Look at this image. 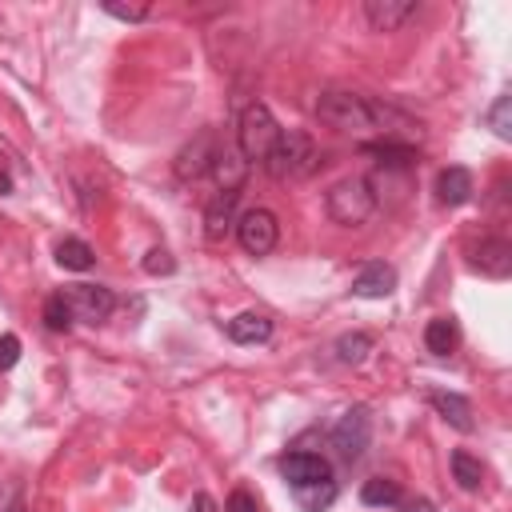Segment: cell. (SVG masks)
Instances as JSON below:
<instances>
[{
    "label": "cell",
    "mask_w": 512,
    "mask_h": 512,
    "mask_svg": "<svg viewBox=\"0 0 512 512\" xmlns=\"http://www.w3.org/2000/svg\"><path fill=\"white\" fill-rule=\"evenodd\" d=\"M0 192H8V176L4 172H0Z\"/></svg>",
    "instance_id": "obj_34"
},
{
    "label": "cell",
    "mask_w": 512,
    "mask_h": 512,
    "mask_svg": "<svg viewBox=\"0 0 512 512\" xmlns=\"http://www.w3.org/2000/svg\"><path fill=\"white\" fill-rule=\"evenodd\" d=\"M60 296H64L72 320H84V324H100V320H108L112 308H116L112 288H100V284H68Z\"/></svg>",
    "instance_id": "obj_6"
},
{
    "label": "cell",
    "mask_w": 512,
    "mask_h": 512,
    "mask_svg": "<svg viewBox=\"0 0 512 512\" xmlns=\"http://www.w3.org/2000/svg\"><path fill=\"white\" fill-rule=\"evenodd\" d=\"M472 192H476L472 172H468V168H460V164H452V168H444V172L436 176V196H440V204H448V208L468 204V200H472Z\"/></svg>",
    "instance_id": "obj_15"
},
{
    "label": "cell",
    "mask_w": 512,
    "mask_h": 512,
    "mask_svg": "<svg viewBox=\"0 0 512 512\" xmlns=\"http://www.w3.org/2000/svg\"><path fill=\"white\" fill-rule=\"evenodd\" d=\"M264 168H268L272 180H308V176L320 168V148L312 144L308 132L288 128V132H280V140H276V148L268 152Z\"/></svg>",
    "instance_id": "obj_1"
},
{
    "label": "cell",
    "mask_w": 512,
    "mask_h": 512,
    "mask_svg": "<svg viewBox=\"0 0 512 512\" xmlns=\"http://www.w3.org/2000/svg\"><path fill=\"white\" fill-rule=\"evenodd\" d=\"M236 200H240V192H216L208 200V208H204V236L212 244L228 240V232L236 228Z\"/></svg>",
    "instance_id": "obj_11"
},
{
    "label": "cell",
    "mask_w": 512,
    "mask_h": 512,
    "mask_svg": "<svg viewBox=\"0 0 512 512\" xmlns=\"http://www.w3.org/2000/svg\"><path fill=\"white\" fill-rule=\"evenodd\" d=\"M292 492H296V504H300L304 512H324V508H332V500H336V480L300 484V488H292Z\"/></svg>",
    "instance_id": "obj_20"
},
{
    "label": "cell",
    "mask_w": 512,
    "mask_h": 512,
    "mask_svg": "<svg viewBox=\"0 0 512 512\" xmlns=\"http://www.w3.org/2000/svg\"><path fill=\"white\" fill-rule=\"evenodd\" d=\"M216 132L212 128H204L196 140H188L184 148H180V156H176V176L180 180H196V176H204L208 168H212V156H216Z\"/></svg>",
    "instance_id": "obj_8"
},
{
    "label": "cell",
    "mask_w": 512,
    "mask_h": 512,
    "mask_svg": "<svg viewBox=\"0 0 512 512\" xmlns=\"http://www.w3.org/2000/svg\"><path fill=\"white\" fill-rule=\"evenodd\" d=\"M324 212L340 224V228H360L372 220L376 212V192H372V180L364 176H344L328 188L324 196Z\"/></svg>",
    "instance_id": "obj_2"
},
{
    "label": "cell",
    "mask_w": 512,
    "mask_h": 512,
    "mask_svg": "<svg viewBox=\"0 0 512 512\" xmlns=\"http://www.w3.org/2000/svg\"><path fill=\"white\" fill-rule=\"evenodd\" d=\"M424 344H428V352L448 356V352L460 344V328H456V320H452V316H436V320H428V328H424Z\"/></svg>",
    "instance_id": "obj_18"
},
{
    "label": "cell",
    "mask_w": 512,
    "mask_h": 512,
    "mask_svg": "<svg viewBox=\"0 0 512 512\" xmlns=\"http://www.w3.org/2000/svg\"><path fill=\"white\" fill-rule=\"evenodd\" d=\"M360 500L368 508H392V504H400V484L388 480V476H372V480H364Z\"/></svg>",
    "instance_id": "obj_21"
},
{
    "label": "cell",
    "mask_w": 512,
    "mask_h": 512,
    "mask_svg": "<svg viewBox=\"0 0 512 512\" xmlns=\"http://www.w3.org/2000/svg\"><path fill=\"white\" fill-rule=\"evenodd\" d=\"M208 172H212V180H216L220 192H240L244 180H248V160L240 156L236 144H220L216 156H212V168H208Z\"/></svg>",
    "instance_id": "obj_9"
},
{
    "label": "cell",
    "mask_w": 512,
    "mask_h": 512,
    "mask_svg": "<svg viewBox=\"0 0 512 512\" xmlns=\"http://www.w3.org/2000/svg\"><path fill=\"white\" fill-rule=\"evenodd\" d=\"M56 264H60V268H68V272H88V268L96 264V252H92L84 240L68 236V240H60V244H56Z\"/></svg>",
    "instance_id": "obj_19"
},
{
    "label": "cell",
    "mask_w": 512,
    "mask_h": 512,
    "mask_svg": "<svg viewBox=\"0 0 512 512\" xmlns=\"http://www.w3.org/2000/svg\"><path fill=\"white\" fill-rule=\"evenodd\" d=\"M400 512H436V504L432 500H404Z\"/></svg>",
    "instance_id": "obj_31"
},
{
    "label": "cell",
    "mask_w": 512,
    "mask_h": 512,
    "mask_svg": "<svg viewBox=\"0 0 512 512\" xmlns=\"http://www.w3.org/2000/svg\"><path fill=\"white\" fill-rule=\"evenodd\" d=\"M268 336H272V320L260 312H240L228 320V340L236 344H264Z\"/></svg>",
    "instance_id": "obj_16"
},
{
    "label": "cell",
    "mask_w": 512,
    "mask_h": 512,
    "mask_svg": "<svg viewBox=\"0 0 512 512\" xmlns=\"http://www.w3.org/2000/svg\"><path fill=\"white\" fill-rule=\"evenodd\" d=\"M4 512H24V500H20V496H12V504H8Z\"/></svg>",
    "instance_id": "obj_33"
},
{
    "label": "cell",
    "mask_w": 512,
    "mask_h": 512,
    "mask_svg": "<svg viewBox=\"0 0 512 512\" xmlns=\"http://www.w3.org/2000/svg\"><path fill=\"white\" fill-rule=\"evenodd\" d=\"M108 16H116V20H128V24H136V20H144L148 16V4H120V0H104L100 4Z\"/></svg>",
    "instance_id": "obj_27"
},
{
    "label": "cell",
    "mask_w": 512,
    "mask_h": 512,
    "mask_svg": "<svg viewBox=\"0 0 512 512\" xmlns=\"http://www.w3.org/2000/svg\"><path fill=\"white\" fill-rule=\"evenodd\" d=\"M316 116H320V124H328L336 132H356V136L372 132V100L356 96V92H344V88L320 92Z\"/></svg>",
    "instance_id": "obj_3"
},
{
    "label": "cell",
    "mask_w": 512,
    "mask_h": 512,
    "mask_svg": "<svg viewBox=\"0 0 512 512\" xmlns=\"http://www.w3.org/2000/svg\"><path fill=\"white\" fill-rule=\"evenodd\" d=\"M16 360H20V340H16L12 332H4V336H0V372H8Z\"/></svg>",
    "instance_id": "obj_29"
},
{
    "label": "cell",
    "mask_w": 512,
    "mask_h": 512,
    "mask_svg": "<svg viewBox=\"0 0 512 512\" xmlns=\"http://www.w3.org/2000/svg\"><path fill=\"white\" fill-rule=\"evenodd\" d=\"M416 12V0H364V20L372 32H396Z\"/></svg>",
    "instance_id": "obj_14"
},
{
    "label": "cell",
    "mask_w": 512,
    "mask_h": 512,
    "mask_svg": "<svg viewBox=\"0 0 512 512\" xmlns=\"http://www.w3.org/2000/svg\"><path fill=\"white\" fill-rule=\"evenodd\" d=\"M236 240H240V248L248 256H268L276 248V240H280V224H276V216L268 208H252V212H244L236 220Z\"/></svg>",
    "instance_id": "obj_7"
},
{
    "label": "cell",
    "mask_w": 512,
    "mask_h": 512,
    "mask_svg": "<svg viewBox=\"0 0 512 512\" xmlns=\"http://www.w3.org/2000/svg\"><path fill=\"white\" fill-rule=\"evenodd\" d=\"M372 444V412L364 404H352L336 424H332V448L352 464L364 456V448Z\"/></svg>",
    "instance_id": "obj_5"
},
{
    "label": "cell",
    "mask_w": 512,
    "mask_h": 512,
    "mask_svg": "<svg viewBox=\"0 0 512 512\" xmlns=\"http://www.w3.org/2000/svg\"><path fill=\"white\" fill-rule=\"evenodd\" d=\"M144 272H148V276H168V272H176V260H172V252H164V248H152V252L144 256Z\"/></svg>",
    "instance_id": "obj_28"
},
{
    "label": "cell",
    "mask_w": 512,
    "mask_h": 512,
    "mask_svg": "<svg viewBox=\"0 0 512 512\" xmlns=\"http://www.w3.org/2000/svg\"><path fill=\"white\" fill-rule=\"evenodd\" d=\"M392 288H396V268L384 260L364 264L352 280V296H360V300H384V296H392Z\"/></svg>",
    "instance_id": "obj_12"
},
{
    "label": "cell",
    "mask_w": 512,
    "mask_h": 512,
    "mask_svg": "<svg viewBox=\"0 0 512 512\" xmlns=\"http://www.w3.org/2000/svg\"><path fill=\"white\" fill-rule=\"evenodd\" d=\"M368 352H372V336L368 332H344L336 340V360L340 364H364Z\"/></svg>",
    "instance_id": "obj_22"
},
{
    "label": "cell",
    "mask_w": 512,
    "mask_h": 512,
    "mask_svg": "<svg viewBox=\"0 0 512 512\" xmlns=\"http://www.w3.org/2000/svg\"><path fill=\"white\" fill-rule=\"evenodd\" d=\"M280 472H284V480H288L292 488H300V484H316V480H332L328 460L316 456V452H288V456L280 460Z\"/></svg>",
    "instance_id": "obj_13"
},
{
    "label": "cell",
    "mask_w": 512,
    "mask_h": 512,
    "mask_svg": "<svg viewBox=\"0 0 512 512\" xmlns=\"http://www.w3.org/2000/svg\"><path fill=\"white\" fill-rule=\"evenodd\" d=\"M192 508H196V512H212V496H204V492H200V496H196V504H192Z\"/></svg>",
    "instance_id": "obj_32"
},
{
    "label": "cell",
    "mask_w": 512,
    "mask_h": 512,
    "mask_svg": "<svg viewBox=\"0 0 512 512\" xmlns=\"http://www.w3.org/2000/svg\"><path fill=\"white\" fill-rule=\"evenodd\" d=\"M452 476H456V484L464 492H476L484 484V464L476 456H468V452H452Z\"/></svg>",
    "instance_id": "obj_23"
},
{
    "label": "cell",
    "mask_w": 512,
    "mask_h": 512,
    "mask_svg": "<svg viewBox=\"0 0 512 512\" xmlns=\"http://www.w3.org/2000/svg\"><path fill=\"white\" fill-rule=\"evenodd\" d=\"M44 324H48L52 332H68V328H72V312H68L64 296H48V304H44Z\"/></svg>",
    "instance_id": "obj_26"
},
{
    "label": "cell",
    "mask_w": 512,
    "mask_h": 512,
    "mask_svg": "<svg viewBox=\"0 0 512 512\" xmlns=\"http://www.w3.org/2000/svg\"><path fill=\"white\" fill-rule=\"evenodd\" d=\"M364 152L376 156L380 168H408V164L416 160V152L404 148V144H364Z\"/></svg>",
    "instance_id": "obj_24"
},
{
    "label": "cell",
    "mask_w": 512,
    "mask_h": 512,
    "mask_svg": "<svg viewBox=\"0 0 512 512\" xmlns=\"http://www.w3.org/2000/svg\"><path fill=\"white\" fill-rule=\"evenodd\" d=\"M488 124L500 140H512V96H500L492 108H488Z\"/></svg>",
    "instance_id": "obj_25"
},
{
    "label": "cell",
    "mask_w": 512,
    "mask_h": 512,
    "mask_svg": "<svg viewBox=\"0 0 512 512\" xmlns=\"http://www.w3.org/2000/svg\"><path fill=\"white\" fill-rule=\"evenodd\" d=\"M432 408L452 424V428H460V432H472V404L460 396V392H432Z\"/></svg>",
    "instance_id": "obj_17"
},
{
    "label": "cell",
    "mask_w": 512,
    "mask_h": 512,
    "mask_svg": "<svg viewBox=\"0 0 512 512\" xmlns=\"http://www.w3.org/2000/svg\"><path fill=\"white\" fill-rule=\"evenodd\" d=\"M280 124H276V116L268 112V104H260V100H252L244 112H240V124H236V148H240V156L252 164V160H268V152L276 148V140H280Z\"/></svg>",
    "instance_id": "obj_4"
},
{
    "label": "cell",
    "mask_w": 512,
    "mask_h": 512,
    "mask_svg": "<svg viewBox=\"0 0 512 512\" xmlns=\"http://www.w3.org/2000/svg\"><path fill=\"white\" fill-rule=\"evenodd\" d=\"M224 512H260V504H256V496H252L248 488H236V492L228 496Z\"/></svg>",
    "instance_id": "obj_30"
},
{
    "label": "cell",
    "mask_w": 512,
    "mask_h": 512,
    "mask_svg": "<svg viewBox=\"0 0 512 512\" xmlns=\"http://www.w3.org/2000/svg\"><path fill=\"white\" fill-rule=\"evenodd\" d=\"M472 268L480 276H492V280H504L512 272V244L500 240V236H488L472 248Z\"/></svg>",
    "instance_id": "obj_10"
}]
</instances>
